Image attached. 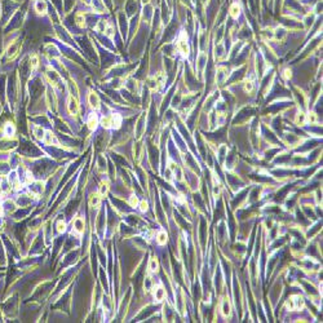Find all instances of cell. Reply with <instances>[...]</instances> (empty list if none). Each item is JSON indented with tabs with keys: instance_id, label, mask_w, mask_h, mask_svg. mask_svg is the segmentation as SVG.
<instances>
[{
	"instance_id": "ac0fdd59",
	"label": "cell",
	"mask_w": 323,
	"mask_h": 323,
	"mask_svg": "<svg viewBox=\"0 0 323 323\" xmlns=\"http://www.w3.org/2000/svg\"><path fill=\"white\" fill-rule=\"evenodd\" d=\"M129 203H131L132 207H136V205H137V203H138L137 197H132V198H131V200H129Z\"/></svg>"
},
{
	"instance_id": "8992f818",
	"label": "cell",
	"mask_w": 323,
	"mask_h": 323,
	"mask_svg": "<svg viewBox=\"0 0 323 323\" xmlns=\"http://www.w3.org/2000/svg\"><path fill=\"white\" fill-rule=\"evenodd\" d=\"M166 296V291L162 286H158L157 288H154V297L157 301H162Z\"/></svg>"
},
{
	"instance_id": "3957f363",
	"label": "cell",
	"mask_w": 323,
	"mask_h": 323,
	"mask_svg": "<svg viewBox=\"0 0 323 323\" xmlns=\"http://www.w3.org/2000/svg\"><path fill=\"white\" fill-rule=\"evenodd\" d=\"M177 48L182 54H184V56H186V54L189 53V47H188V43H186V39L184 38V35H181V38L178 39Z\"/></svg>"
},
{
	"instance_id": "e0dca14e",
	"label": "cell",
	"mask_w": 323,
	"mask_h": 323,
	"mask_svg": "<svg viewBox=\"0 0 323 323\" xmlns=\"http://www.w3.org/2000/svg\"><path fill=\"white\" fill-rule=\"evenodd\" d=\"M44 132H43V129H40V128H35V135H36V137H39V138H43L44 137Z\"/></svg>"
},
{
	"instance_id": "52a82bcc",
	"label": "cell",
	"mask_w": 323,
	"mask_h": 323,
	"mask_svg": "<svg viewBox=\"0 0 323 323\" xmlns=\"http://www.w3.org/2000/svg\"><path fill=\"white\" fill-rule=\"evenodd\" d=\"M101 199H102V197L100 195V193L92 194L91 198H89V205H91V207H97V205L101 203Z\"/></svg>"
},
{
	"instance_id": "5b68a950",
	"label": "cell",
	"mask_w": 323,
	"mask_h": 323,
	"mask_svg": "<svg viewBox=\"0 0 323 323\" xmlns=\"http://www.w3.org/2000/svg\"><path fill=\"white\" fill-rule=\"evenodd\" d=\"M84 226V221L80 219V217H78V219H75V221H74V224H72V230L74 233H76V234H80L81 231H83V228Z\"/></svg>"
},
{
	"instance_id": "7c38bea8",
	"label": "cell",
	"mask_w": 323,
	"mask_h": 323,
	"mask_svg": "<svg viewBox=\"0 0 323 323\" xmlns=\"http://www.w3.org/2000/svg\"><path fill=\"white\" fill-rule=\"evenodd\" d=\"M109 191V182L107 181H103V182H101V186H100V190H98V193H100V195L101 197H106V194Z\"/></svg>"
},
{
	"instance_id": "2e32d148",
	"label": "cell",
	"mask_w": 323,
	"mask_h": 323,
	"mask_svg": "<svg viewBox=\"0 0 323 323\" xmlns=\"http://www.w3.org/2000/svg\"><path fill=\"white\" fill-rule=\"evenodd\" d=\"M57 228H58V231H65V229H66V224L64 222V221H58Z\"/></svg>"
},
{
	"instance_id": "9a60e30c",
	"label": "cell",
	"mask_w": 323,
	"mask_h": 323,
	"mask_svg": "<svg viewBox=\"0 0 323 323\" xmlns=\"http://www.w3.org/2000/svg\"><path fill=\"white\" fill-rule=\"evenodd\" d=\"M230 14H231V17H234V18L238 17V14H239V8H238V5H237V4H233V5H231V8H230Z\"/></svg>"
},
{
	"instance_id": "ffe728a7",
	"label": "cell",
	"mask_w": 323,
	"mask_h": 323,
	"mask_svg": "<svg viewBox=\"0 0 323 323\" xmlns=\"http://www.w3.org/2000/svg\"><path fill=\"white\" fill-rule=\"evenodd\" d=\"M38 66V57H33L31 58V67L35 69Z\"/></svg>"
},
{
	"instance_id": "9c48e42d",
	"label": "cell",
	"mask_w": 323,
	"mask_h": 323,
	"mask_svg": "<svg viewBox=\"0 0 323 323\" xmlns=\"http://www.w3.org/2000/svg\"><path fill=\"white\" fill-rule=\"evenodd\" d=\"M88 128L89 129H96V127H97V124H98V118H97V115L96 114H91L89 115V118H88Z\"/></svg>"
},
{
	"instance_id": "277c9868",
	"label": "cell",
	"mask_w": 323,
	"mask_h": 323,
	"mask_svg": "<svg viewBox=\"0 0 323 323\" xmlns=\"http://www.w3.org/2000/svg\"><path fill=\"white\" fill-rule=\"evenodd\" d=\"M69 111L71 112L72 115H76L79 112V105H78L76 100L74 97H70L69 98Z\"/></svg>"
},
{
	"instance_id": "6da1fadb",
	"label": "cell",
	"mask_w": 323,
	"mask_h": 323,
	"mask_svg": "<svg viewBox=\"0 0 323 323\" xmlns=\"http://www.w3.org/2000/svg\"><path fill=\"white\" fill-rule=\"evenodd\" d=\"M287 306H288L290 310H300L304 308V300L300 295H293L288 299L287 301Z\"/></svg>"
},
{
	"instance_id": "5bb4252c",
	"label": "cell",
	"mask_w": 323,
	"mask_h": 323,
	"mask_svg": "<svg viewBox=\"0 0 323 323\" xmlns=\"http://www.w3.org/2000/svg\"><path fill=\"white\" fill-rule=\"evenodd\" d=\"M45 9H47L45 3H44V1H41V0H39V1L36 3V10L39 12V13H44Z\"/></svg>"
},
{
	"instance_id": "ba28073f",
	"label": "cell",
	"mask_w": 323,
	"mask_h": 323,
	"mask_svg": "<svg viewBox=\"0 0 323 323\" xmlns=\"http://www.w3.org/2000/svg\"><path fill=\"white\" fill-rule=\"evenodd\" d=\"M88 101H89V105L93 107V109H98L100 107V98L96 93H91L88 97Z\"/></svg>"
},
{
	"instance_id": "4fadbf2b",
	"label": "cell",
	"mask_w": 323,
	"mask_h": 323,
	"mask_svg": "<svg viewBox=\"0 0 323 323\" xmlns=\"http://www.w3.org/2000/svg\"><path fill=\"white\" fill-rule=\"evenodd\" d=\"M157 242L158 244H166L167 243V234H166V231H159L158 233V235H157Z\"/></svg>"
},
{
	"instance_id": "8fae6325",
	"label": "cell",
	"mask_w": 323,
	"mask_h": 323,
	"mask_svg": "<svg viewBox=\"0 0 323 323\" xmlns=\"http://www.w3.org/2000/svg\"><path fill=\"white\" fill-rule=\"evenodd\" d=\"M221 313H222L224 317H228L230 314V304H229L228 300H224L222 304H221Z\"/></svg>"
},
{
	"instance_id": "30bf717a",
	"label": "cell",
	"mask_w": 323,
	"mask_h": 323,
	"mask_svg": "<svg viewBox=\"0 0 323 323\" xmlns=\"http://www.w3.org/2000/svg\"><path fill=\"white\" fill-rule=\"evenodd\" d=\"M149 270L151 271V273H157V271L159 270V262H158L157 259H154V257L150 259V261H149Z\"/></svg>"
},
{
	"instance_id": "7a4b0ae2",
	"label": "cell",
	"mask_w": 323,
	"mask_h": 323,
	"mask_svg": "<svg viewBox=\"0 0 323 323\" xmlns=\"http://www.w3.org/2000/svg\"><path fill=\"white\" fill-rule=\"evenodd\" d=\"M120 123H122V118L116 114H112L102 119V126L105 128H118L120 126Z\"/></svg>"
},
{
	"instance_id": "d6986e66",
	"label": "cell",
	"mask_w": 323,
	"mask_h": 323,
	"mask_svg": "<svg viewBox=\"0 0 323 323\" xmlns=\"http://www.w3.org/2000/svg\"><path fill=\"white\" fill-rule=\"evenodd\" d=\"M140 205H141V207H140V209H141L142 212H145L146 209H147V202L142 200V202H141V204H140Z\"/></svg>"
}]
</instances>
